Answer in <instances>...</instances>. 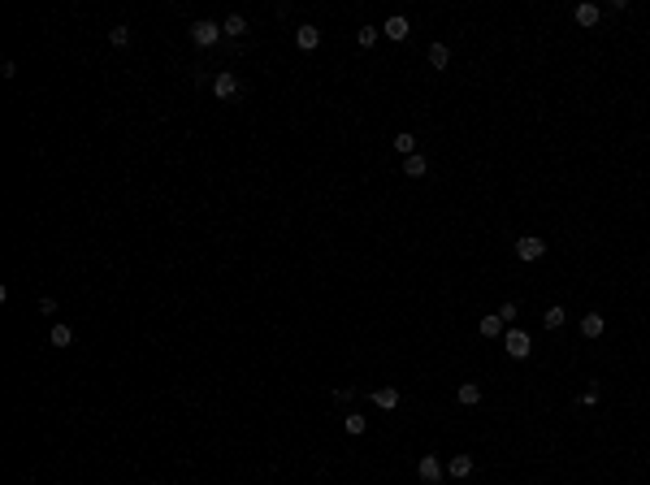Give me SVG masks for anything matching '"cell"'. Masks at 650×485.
Here are the masks:
<instances>
[{
	"label": "cell",
	"mask_w": 650,
	"mask_h": 485,
	"mask_svg": "<svg viewBox=\"0 0 650 485\" xmlns=\"http://www.w3.org/2000/svg\"><path fill=\"white\" fill-rule=\"evenodd\" d=\"M503 351H507L511 359H529V351H533V338L524 334V329H507V334H503Z\"/></svg>",
	"instance_id": "cell-1"
},
{
	"label": "cell",
	"mask_w": 650,
	"mask_h": 485,
	"mask_svg": "<svg viewBox=\"0 0 650 485\" xmlns=\"http://www.w3.org/2000/svg\"><path fill=\"white\" fill-rule=\"evenodd\" d=\"M516 256L524 260V265L542 260L546 256V239H537V234H520V239H516Z\"/></svg>",
	"instance_id": "cell-2"
},
{
	"label": "cell",
	"mask_w": 650,
	"mask_h": 485,
	"mask_svg": "<svg viewBox=\"0 0 650 485\" xmlns=\"http://www.w3.org/2000/svg\"><path fill=\"white\" fill-rule=\"evenodd\" d=\"M239 91H243V82L234 78L230 69H221V74L213 78V95H217V100H234V95H239Z\"/></svg>",
	"instance_id": "cell-3"
},
{
	"label": "cell",
	"mask_w": 650,
	"mask_h": 485,
	"mask_svg": "<svg viewBox=\"0 0 650 485\" xmlns=\"http://www.w3.org/2000/svg\"><path fill=\"white\" fill-rule=\"evenodd\" d=\"M191 39H196L200 48H213L217 39H221V22H209V18L196 22V26H191Z\"/></svg>",
	"instance_id": "cell-4"
},
{
	"label": "cell",
	"mask_w": 650,
	"mask_h": 485,
	"mask_svg": "<svg viewBox=\"0 0 650 485\" xmlns=\"http://www.w3.org/2000/svg\"><path fill=\"white\" fill-rule=\"evenodd\" d=\"M382 35H386V39H395V44H404V39L412 35V26H408V18H404V13H395V18H386Z\"/></svg>",
	"instance_id": "cell-5"
},
{
	"label": "cell",
	"mask_w": 650,
	"mask_h": 485,
	"mask_svg": "<svg viewBox=\"0 0 650 485\" xmlns=\"http://www.w3.org/2000/svg\"><path fill=\"white\" fill-rule=\"evenodd\" d=\"M599 18H603V9L590 5V0H581V5L572 9V22H577V26H599Z\"/></svg>",
	"instance_id": "cell-6"
},
{
	"label": "cell",
	"mask_w": 650,
	"mask_h": 485,
	"mask_svg": "<svg viewBox=\"0 0 650 485\" xmlns=\"http://www.w3.org/2000/svg\"><path fill=\"white\" fill-rule=\"evenodd\" d=\"M316 44H321V31H316V26H308V22H303L299 31H295V48H299V52H312Z\"/></svg>",
	"instance_id": "cell-7"
},
{
	"label": "cell",
	"mask_w": 650,
	"mask_h": 485,
	"mask_svg": "<svg viewBox=\"0 0 650 485\" xmlns=\"http://www.w3.org/2000/svg\"><path fill=\"white\" fill-rule=\"evenodd\" d=\"M373 403L382 412H395L399 407V386H378V390H373Z\"/></svg>",
	"instance_id": "cell-8"
},
{
	"label": "cell",
	"mask_w": 650,
	"mask_h": 485,
	"mask_svg": "<svg viewBox=\"0 0 650 485\" xmlns=\"http://www.w3.org/2000/svg\"><path fill=\"white\" fill-rule=\"evenodd\" d=\"M503 325H507V321H503L499 312H486V316H481V325H477V334H481V338H499Z\"/></svg>",
	"instance_id": "cell-9"
},
{
	"label": "cell",
	"mask_w": 650,
	"mask_h": 485,
	"mask_svg": "<svg viewBox=\"0 0 650 485\" xmlns=\"http://www.w3.org/2000/svg\"><path fill=\"white\" fill-rule=\"evenodd\" d=\"M447 473H451L455 481H464L468 473H473V455H468V451H460V455H451V464H447Z\"/></svg>",
	"instance_id": "cell-10"
},
{
	"label": "cell",
	"mask_w": 650,
	"mask_h": 485,
	"mask_svg": "<svg viewBox=\"0 0 650 485\" xmlns=\"http://www.w3.org/2000/svg\"><path fill=\"white\" fill-rule=\"evenodd\" d=\"M603 329H607L603 312H585V316H581V334H585V338H603Z\"/></svg>",
	"instance_id": "cell-11"
},
{
	"label": "cell",
	"mask_w": 650,
	"mask_h": 485,
	"mask_svg": "<svg viewBox=\"0 0 650 485\" xmlns=\"http://www.w3.org/2000/svg\"><path fill=\"white\" fill-rule=\"evenodd\" d=\"M404 174L408 178H425V174H430V161H425L421 152H412V156H404Z\"/></svg>",
	"instance_id": "cell-12"
},
{
	"label": "cell",
	"mask_w": 650,
	"mask_h": 485,
	"mask_svg": "<svg viewBox=\"0 0 650 485\" xmlns=\"http://www.w3.org/2000/svg\"><path fill=\"white\" fill-rule=\"evenodd\" d=\"M417 477L421 481H442V464L434 460V455H425V460L417 464Z\"/></svg>",
	"instance_id": "cell-13"
},
{
	"label": "cell",
	"mask_w": 650,
	"mask_h": 485,
	"mask_svg": "<svg viewBox=\"0 0 650 485\" xmlns=\"http://www.w3.org/2000/svg\"><path fill=\"white\" fill-rule=\"evenodd\" d=\"M391 143H395L399 156H412V152H417V134H412V130H399V134L391 139Z\"/></svg>",
	"instance_id": "cell-14"
},
{
	"label": "cell",
	"mask_w": 650,
	"mask_h": 485,
	"mask_svg": "<svg viewBox=\"0 0 650 485\" xmlns=\"http://www.w3.org/2000/svg\"><path fill=\"white\" fill-rule=\"evenodd\" d=\"M455 399H460L464 407H473V403H481V386H477V381H464L460 390H455Z\"/></svg>",
	"instance_id": "cell-15"
},
{
	"label": "cell",
	"mask_w": 650,
	"mask_h": 485,
	"mask_svg": "<svg viewBox=\"0 0 650 485\" xmlns=\"http://www.w3.org/2000/svg\"><path fill=\"white\" fill-rule=\"evenodd\" d=\"M343 429H347L351 438H360L364 429H369V416H360V412H347V421H343Z\"/></svg>",
	"instance_id": "cell-16"
},
{
	"label": "cell",
	"mask_w": 650,
	"mask_h": 485,
	"mask_svg": "<svg viewBox=\"0 0 650 485\" xmlns=\"http://www.w3.org/2000/svg\"><path fill=\"white\" fill-rule=\"evenodd\" d=\"M430 65L434 69H447L451 65V48L447 44H430Z\"/></svg>",
	"instance_id": "cell-17"
},
{
	"label": "cell",
	"mask_w": 650,
	"mask_h": 485,
	"mask_svg": "<svg viewBox=\"0 0 650 485\" xmlns=\"http://www.w3.org/2000/svg\"><path fill=\"white\" fill-rule=\"evenodd\" d=\"M564 321H568V308H559V303H555V308H546V312H542V325H546V329H559Z\"/></svg>",
	"instance_id": "cell-18"
},
{
	"label": "cell",
	"mask_w": 650,
	"mask_h": 485,
	"mask_svg": "<svg viewBox=\"0 0 650 485\" xmlns=\"http://www.w3.org/2000/svg\"><path fill=\"white\" fill-rule=\"evenodd\" d=\"M48 338H52V346H70V342H74V329L65 325V321H57V325H52V334H48Z\"/></svg>",
	"instance_id": "cell-19"
},
{
	"label": "cell",
	"mask_w": 650,
	"mask_h": 485,
	"mask_svg": "<svg viewBox=\"0 0 650 485\" xmlns=\"http://www.w3.org/2000/svg\"><path fill=\"white\" fill-rule=\"evenodd\" d=\"M243 31H247V18H243V13H230V18L221 22V35H243Z\"/></svg>",
	"instance_id": "cell-20"
},
{
	"label": "cell",
	"mask_w": 650,
	"mask_h": 485,
	"mask_svg": "<svg viewBox=\"0 0 650 485\" xmlns=\"http://www.w3.org/2000/svg\"><path fill=\"white\" fill-rule=\"evenodd\" d=\"M378 39H382V31H378V26H360V31H356V44H360V48H373Z\"/></svg>",
	"instance_id": "cell-21"
},
{
	"label": "cell",
	"mask_w": 650,
	"mask_h": 485,
	"mask_svg": "<svg viewBox=\"0 0 650 485\" xmlns=\"http://www.w3.org/2000/svg\"><path fill=\"white\" fill-rule=\"evenodd\" d=\"M108 44H113V48H126V44H130V26H113V31H108Z\"/></svg>",
	"instance_id": "cell-22"
},
{
	"label": "cell",
	"mask_w": 650,
	"mask_h": 485,
	"mask_svg": "<svg viewBox=\"0 0 650 485\" xmlns=\"http://www.w3.org/2000/svg\"><path fill=\"white\" fill-rule=\"evenodd\" d=\"M577 403H581V407H594V403H599V386H585V390H581V399H577Z\"/></svg>",
	"instance_id": "cell-23"
},
{
	"label": "cell",
	"mask_w": 650,
	"mask_h": 485,
	"mask_svg": "<svg viewBox=\"0 0 650 485\" xmlns=\"http://www.w3.org/2000/svg\"><path fill=\"white\" fill-rule=\"evenodd\" d=\"M499 316H503V321L511 325V321H516V303H503V308H499Z\"/></svg>",
	"instance_id": "cell-24"
}]
</instances>
